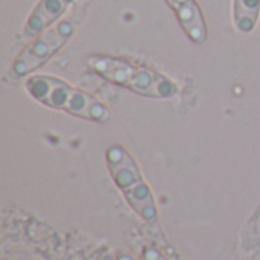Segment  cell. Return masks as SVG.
Instances as JSON below:
<instances>
[{"label":"cell","mask_w":260,"mask_h":260,"mask_svg":"<svg viewBox=\"0 0 260 260\" xmlns=\"http://www.w3.org/2000/svg\"><path fill=\"white\" fill-rule=\"evenodd\" d=\"M73 2L75 0H40L23 27V35L30 38L44 32L66 14Z\"/></svg>","instance_id":"obj_5"},{"label":"cell","mask_w":260,"mask_h":260,"mask_svg":"<svg viewBox=\"0 0 260 260\" xmlns=\"http://www.w3.org/2000/svg\"><path fill=\"white\" fill-rule=\"evenodd\" d=\"M107 165L116 186L122 190L133 210L148 222L157 219V206L133 155L119 145L107 151Z\"/></svg>","instance_id":"obj_3"},{"label":"cell","mask_w":260,"mask_h":260,"mask_svg":"<svg viewBox=\"0 0 260 260\" xmlns=\"http://www.w3.org/2000/svg\"><path fill=\"white\" fill-rule=\"evenodd\" d=\"M26 90L37 102L49 108L61 110L93 122L110 120L111 113L102 102L55 76L34 75L27 78Z\"/></svg>","instance_id":"obj_1"},{"label":"cell","mask_w":260,"mask_h":260,"mask_svg":"<svg viewBox=\"0 0 260 260\" xmlns=\"http://www.w3.org/2000/svg\"><path fill=\"white\" fill-rule=\"evenodd\" d=\"M117 260H134V259H133L131 256H128V254H120Z\"/></svg>","instance_id":"obj_9"},{"label":"cell","mask_w":260,"mask_h":260,"mask_svg":"<svg viewBox=\"0 0 260 260\" xmlns=\"http://www.w3.org/2000/svg\"><path fill=\"white\" fill-rule=\"evenodd\" d=\"M260 0H233L235 26L242 34H250L259 20Z\"/></svg>","instance_id":"obj_7"},{"label":"cell","mask_w":260,"mask_h":260,"mask_svg":"<svg viewBox=\"0 0 260 260\" xmlns=\"http://www.w3.org/2000/svg\"><path fill=\"white\" fill-rule=\"evenodd\" d=\"M76 23L69 18L59 21L56 26L41 32L15 59L11 75L14 78H23L46 64L73 35Z\"/></svg>","instance_id":"obj_4"},{"label":"cell","mask_w":260,"mask_h":260,"mask_svg":"<svg viewBox=\"0 0 260 260\" xmlns=\"http://www.w3.org/2000/svg\"><path fill=\"white\" fill-rule=\"evenodd\" d=\"M143 260H165L163 256L155 250V248H149L145 251V256H143Z\"/></svg>","instance_id":"obj_8"},{"label":"cell","mask_w":260,"mask_h":260,"mask_svg":"<svg viewBox=\"0 0 260 260\" xmlns=\"http://www.w3.org/2000/svg\"><path fill=\"white\" fill-rule=\"evenodd\" d=\"M166 3L175 11L181 27L189 38L193 43L203 44L207 40V26L197 0H166Z\"/></svg>","instance_id":"obj_6"},{"label":"cell","mask_w":260,"mask_h":260,"mask_svg":"<svg viewBox=\"0 0 260 260\" xmlns=\"http://www.w3.org/2000/svg\"><path fill=\"white\" fill-rule=\"evenodd\" d=\"M87 64L107 81L126 87L128 90L142 96L169 99L178 91L177 85L165 75L143 66L131 64L120 58L91 55L87 59Z\"/></svg>","instance_id":"obj_2"}]
</instances>
